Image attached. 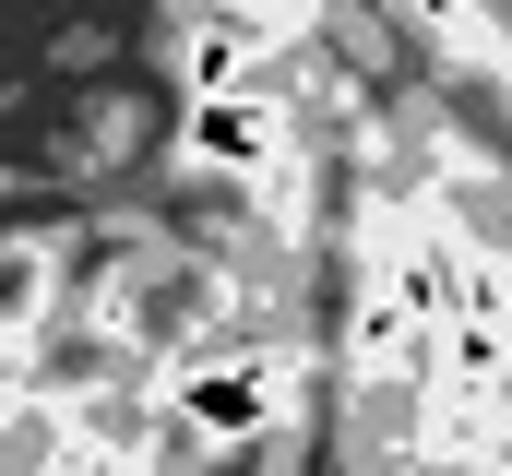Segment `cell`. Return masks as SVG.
<instances>
[{
  "label": "cell",
  "mask_w": 512,
  "mask_h": 476,
  "mask_svg": "<svg viewBox=\"0 0 512 476\" xmlns=\"http://www.w3.org/2000/svg\"><path fill=\"white\" fill-rule=\"evenodd\" d=\"M286 143H298V108H286L274 48H262L239 84L191 96V119H179V155H191V167H227V179H274V167H286Z\"/></svg>",
  "instance_id": "6da1fadb"
},
{
  "label": "cell",
  "mask_w": 512,
  "mask_h": 476,
  "mask_svg": "<svg viewBox=\"0 0 512 476\" xmlns=\"http://www.w3.org/2000/svg\"><path fill=\"white\" fill-rule=\"evenodd\" d=\"M286 393H298V369H286L274 346L203 357V369H179V381H167V405H179V429H191V441H215V453H227V441H262V429L286 417Z\"/></svg>",
  "instance_id": "7a4b0ae2"
},
{
  "label": "cell",
  "mask_w": 512,
  "mask_h": 476,
  "mask_svg": "<svg viewBox=\"0 0 512 476\" xmlns=\"http://www.w3.org/2000/svg\"><path fill=\"white\" fill-rule=\"evenodd\" d=\"M262 48H274V24H262V12H203V24L179 36V96H215V84H239Z\"/></svg>",
  "instance_id": "3957f363"
},
{
  "label": "cell",
  "mask_w": 512,
  "mask_h": 476,
  "mask_svg": "<svg viewBox=\"0 0 512 476\" xmlns=\"http://www.w3.org/2000/svg\"><path fill=\"white\" fill-rule=\"evenodd\" d=\"M405 12H417V24H465L477 0H405Z\"/></svg>",
  "instance_id": "277c9868"
}]
</instances>
